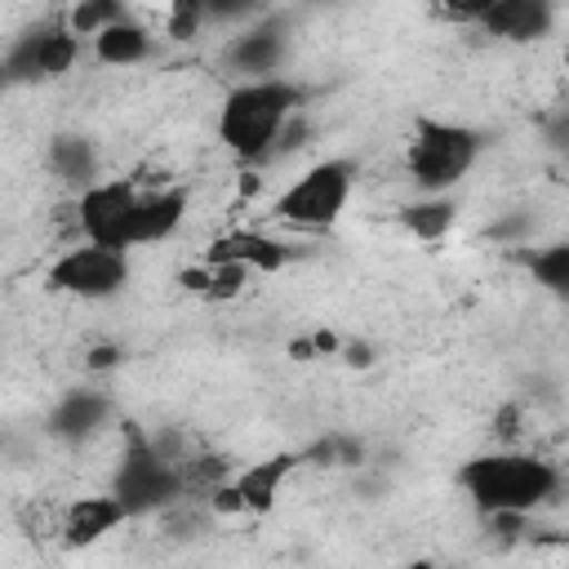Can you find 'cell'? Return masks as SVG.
<instances>
[{
  "label": "cell",
  "instance_id": "8",
  "mask_svg": "<svg viewBox=\"0 0 569 569\" xmlns=\"http://www.w3.org/2000/svg\"><path fill=\"white\" fill-rule=\"evenodd\" d=\"M80 58V36L71 31L67 18H49L40 27H31L27 36H18L4 53V76L9 84H27V80H58L76 67Z\"/></svg>",
  "mask_w": 569,
  "mask_h": 569
},
{
  "label": "cell",
  "instance_id": "4",
  "mask_svg": "<svg viewBox=\"0 0 569 569\" xmlns=\"http://www.w3.org/2000/svg\"><path fill=\"white\" fill-rule=\"evenodd\" d=\"M351 182H356V169L347 160H320L311 169H302L271 204V213L284 222V227H298V231H329L347 200H351Z\"/></svg>",
  "mask_w": 569,
  "mask_h": 569
},
{
  "label": "cell",
  "instance_id": "11",
  "mask_svg": "<svg viewBox=\"0 0 569 569\" xmlns=\"http://www.w3.org/2000/svg\"><path fill=\"white\" fill-rule=\"evenodd\" d=\"M556 22V4L551 0H493V9L485 13L480 31L507 44H529L542 40Z\"/></svg>",
  "mask_w": 569,
  "mask_h": 569
},
{
  "label": "cell",
  "instance_id": "16",
  "mask_svg": "<svg viewBox=\"0 0 569 569\" xmlns=\"http://www.w3.org/2000/svg\"><path fill=\"white\" fill-rule=\"evenodd\" d=\"M102 422H107V400H102L98 391H71V396L53 409V431H58V436H71V440L93 436Z\"/></svg>",
  "mask_w": 569,
  "mask_h": 569
},
{
  "label": "cell",
  "instance_id": "6",
  "mask_svg": "<svg viewBox=\"0 0 569 569\" xmlns=\"http://www.w3.org/2000/svg\"><path fill=\"white\" fill-rule=\"evenodd\" d=\"M49 289L71 293V298H116L129 284V249L116 244H71L49 262Z\"/></svg>",
  "mask_w": 569,
  "mask_h": 569
},
{
  "label": "cell",
  "instance_id": "7",
  "mask_svg": "<svg viewBox=\"0 0 569 569\" xmlns=\"http://www.w3.org/2000/svg\"><path fill=\"white\" fill-rule=\"evenodd\" d=\"M142 178H98L76 196V227L84 240L129 249V227L142 200Z\"/></svg>",
  "mask_w": 569,
  "mask_h": 569
},
{
  "label": "cell",
  "instance_id": "23",
  "mask_svg": "<svg viewBox=\"0 0 569 569\" xmlns=\"http://www.w3.org/2000/svg\"><path fill=\"white\" fill-rule=\"evenodd\" d=\"M445 22H458V27H480L485 13L493 9V0H440L436 4Z\"/></svg>",
  "mask_w": 569,
  "mask_h": 569
},
{
  "label": "cell",
  "instance_id": "14",
  "mask_svg": "<svg viewBox=\"0 0 569 569\" xmlns=\"http://www.w3.org/2000/svg\"><path fill=\"white\" fill-rule=\"evenodd\" d=\"M280 53H284V31L276 22H258V27H249L231 40L227 62L236 71H244L249 80H258V76H271L280 67Z\"/></svg>",
  "mask_w": 569,
  "mask_h": 569
},
{
  "label": "cell",
  "instance_id": "9",
  "mask_svg": "<svg viewBox=\"0 0 569 569\" xmlns=\"http://www.w3.org/2000/svg\"><path fill=\"white\" fill-rule=\"evenodd\" d=\"M129 516V507L107 489V493H89V498H76L62 507V520H58V533L67 547H89L98 538H107L111 529H120Z\"/></svg>",
  "mask_w": 569,
  "mask_h": 569
},
{
  "label": "cell",
  "instance_id": "5",
  "mask_svg": "<svg viewBox=\"0 0 569 569\" xmlns=\"http://www.w3.org/2000/svg\"><path fill=\"white\" fill-rule=\"evenodd\" d=\"M182 489H187V467L178 458L160 453L156 445H147L142 436H129V449L120 453V467L111 480V493L129 507V516L169 507Z\"/></svg>",
  "mask_w": 569,
  "mask_h": 569
},
{
  "label": "cell",
  "instance_id": "13",
  "mask_svg": "<svg viewBox=\"0 0 569 569\" xmlns=\"http://www.w3.org/2000/svg\"><path fill=\"white\" fill-rule=\"evenodd\" d=\"M293 467H298V453H271V458H262V462H249V467L231 480L236 493H240L244 516H267V511L276 507L280 485L289 480Z\"/></svg>",
  "mask_w": 569,
  "mask_h": 569
},
{
  "label": "cell",
  "instance_id": "26",
  "mask_svg": "<svg viewBox=\"0 0 569 569\" xmlns=\"http://www.w3.org/2000/svg\"><path fill=\"white\" fill-rule=\"evenodd\" d=\"M116 360H120V351H116L111 342H98V347L89 351V369H111Z\"/></svg>",
  "mask_w": 569,
  "mask_h": 569
},
{
  "label": "cell",
  "instance_id": "12",
  "mask_svg": "<svg viewBox=\"0 0 569 569\" xmlns=\"http://www.w3.org/2000/svg\"><path fill=\"white\" fill-rule=\"evenodd\" d=\"M204 262H244L249 271H262V276H271V271H280L284 262H289V249L280 244V240H271V236H262V231H222L209 249H204Z\"/></svg>",
  "mask_w": 569,
  "mask_h": 569
},
{
  "label": "cell",
  "instance_id": "19",
  "mask_svg": "<svg viewBox=\"0 0 569 569\" xmlns=\"http://www.w3.org/2000/svg\"><path fill=\"white\" fill-rule=\"evenodd\" d=\"M525 262H529V276H533L547 293L569 298V240H560V244H542V249H533Z\"/></svg>",
  "mask_w": 569,
  "mask_h": 569
},
{
  "label": "cell",
  "instance_id": "15",
  "mask_svg": "<svg viewBox=\"0 0 569 569\" xmlns=\"http://www.w3.org/2000/svg\"><path fill=\"white\" fill-rule=\"evenodd\" d=\"M89 44H93V58L102 67H138L142 58H151V31L138 27V22H129V18H116Z\"/></svg>",
  "mask_w": 569,
  "mask_h": 569
},
{
  "label": "cell",
  "instance_id": "2",
  "mask_svg": "<svg viewBox=\"0 0 569 569\" xmlns=\"http://www.w3.org/2000/svg\"><path fill=\"white\" fill-rule=\"evenodd\" d=\"M471 507L480 516L493 511H533L542 502L556 498L560 489V467L529 453V449H493V453H476L471 462H462L458 471Z\"/></svg>",
  "mask_w": 569,
  "mask_h": 569
},
{
  "label": "cell",
  "instance_id": "17",
  "mask_svg": "<svg viewBox=\"0 0 569 569\" xmlns=\"http://www.w3.org/2000/svg\"><path fill=\"white\" fill-rule=\"evenodd\" d=\"M405 227L418 236V240H440L449 227H453V218H458V204L449 200V191H440V196H422V200H413V204H405Z\"/></svg>",
  "mask_w": 569,
  "mask_h": 569
},
{
  "label": "cell",
  "instance_id": "21",
  "mask_svg": "<svg viewBox=\"0 0 569 569\" xmlns=\"http://www.w3.org/2000/svg\"><path fill=\"white\" fill-rule=\"evenodd\" d=\"M209 18H204V0H169V13H164V36L169 40H178V44H187V40H196L200 36V27H204Z\"/></svg>",
  "mask_w": 569,
  "mask_h": 569
},
{
  "label": "cell",
  "instance_id": "22",
  "mask_svg": "<svg viewBox=\"0 0 569 569\" xmlns=\"http://www.w3.org/2000/svg\"><path fill=\"white\" fill-rule=\"evenodd\" d=\"M213 267V284H209V298L213 302H227V298H240V289L249 284V267L244 262H209Z\"/></svg>",
  "mask_w": 569,
  "mask_h": 569
},
{
  "label": "cell",
  "instance_id": "18",
  "mask_svg": "<svg viewBox=\"0 0 569 569\" xmlns=\"http://www.w3.org/2000/svg\"><path fill=\"white\" fill-rule=\"evenodd\" d=\"M49 160H53L58 178L76 182L80 191H84L89 182H98V160H93V147H89L84 138H58L53 151H49Z\"/></svg>",
  "mask_w": 569,
  "mask_h": 569
},
{
  "label": "cell",
  "instance_id": "27",
  "mask_svg": "<svg viewBox=\"0 0 569 569\" xmlns=\"http://www.w3.org/2000/svg\"><path fill=\"white\" fill-rule=\"evenodd\" d=\"M342 360H347V365H360V369H365V365L373 360V351H369V342H342Z\"/></svg>",
  "mask_w": 569,
  "mask_h": 569
},
{
  "label": "cell",
  "instance_id": "25",
  "mask_svg": "<svg viewBox=\"0 0 569 569\" xmlns=\"http://www.w3.org/2000/svg\"><path fill=\"white\" fill-rule=\"evenodd\" d=\"M547 142L551 147H560V151H569V102L556 111V120L547 124Z\"/></svg>",
  "mask_w": 569,
  "mask_h": 569
},
{
  "label": "cell",
  "instance_id": "3",
  "mask_svg": "<svg viewBox=\"0 0 569 569\" xmlns=\"http://www.w3.org/2000/svg\"><path fill=\"white\" fill-rule=\"evenodd\" d=\"M480 156V133L453 120H418L409 147H405V169L422 196L453 191Z\"/></svg>",
  "mask_w": 569,
  "mask_h": 569
},
{
  "label": "cell",
  "instance_id": "1",
  "mask_svg": "<svg viewBox=\"0 0 569 569\" xmlns=\"http://www.w3.org/2000/svg\"><path fill=\"white\" fill-rule=\"evenodd\" d=\"M298 107H302V89L293 80L284 76L244 80L218 107V142L236 160H267Z\"/></svg>",
  "mask_w": 569,
  "mask_h": 569
},
{
  "label": "cell",
  "instance_id": "20",
  "mask_svg": "<svg viewBox=\"0 0 569 569\" xmlns=\"http://www.w3.org/2000/svg\"><path fill=\"white\" fill-rule=\"evenodd\" d=\"M116 18H124L120 13V0H71V9H67V22H71V31L80 36V40H93L102 27H111Z\"/></svg>",
  "mask_w": 569,
  "mask_h": 569
},
{
  "label": "cell",
  "instance_id": "10",
  "mask_svg": "<svg viewBox=\"0 0 569 569\" xmlns=\"http://www.w3.org/2000/svg\"><path fill=\"white\" fill-rule=\"evenodd\" d=\"M187 218V191L182 187H142V200H138V213H133V227H129V249L138 244H160L178 231V222Z\"/></svg>",
  "mask_w": 569,
  "mask_h": 569
},
{
  "label": "cell",
  "instance_id": "24",
  "mask_svg": "<svg viewBox=\"0 0 569 569\" xmlns=\"http://www.w3.org/2000/svg\"><path fill=\"white\" fill-rule=\"evenodd\" d=\"M258 13H262V0H204L209 22H244V18H258Z\"/></svg>",
  "mask_w": 569,
  "mask_h": 569
}]
</instances>
